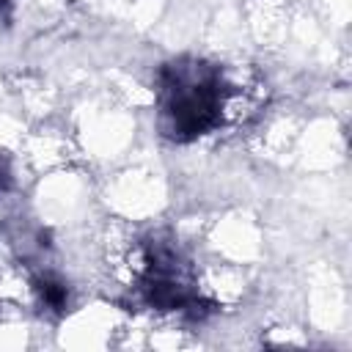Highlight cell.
<instances>
[{
    "label": "cell",
    "mask_w": 352,
    "mask_h": 352,
    "mask_svg": "<svg viewBox=\"0 0 352 352\" xmlns=\"http://www.w3.org/2000/svg\"><path fill=\"white\" fill-rule=\"evenodd\" d=\"M228 85L220 69L179 58L160 69V129L170 140L187 143L223 121Z\"/></svg>",
    "instance_id": "cell-1"
},
{
    "label": "cell",
    "mask_w": 352,
    "mask_h": 352,
    "mask_svg": "<svg viewBox=\"0 0 352 352\" xmlns=\"http://www.w3.org/2000/svg\"><path fill=\"white\" fill-rule=\"evenodd\" d=\"M36 292L41 297V302L52 311H63L66 308V300H69V292H66V283L58 280L55 275H41L36 280Z\"/></svg>",
    "instance_id": "cell-2"
},
{
    "label": "cell",
    "mask_w": 352,
    "mask_h": 352,
    "mask_svg": "<svg viewBox=\"0 0 352 352\" xmlns=\"http://www.w3.org/2000/svg\"><path fill=\"white\" fill-rule=\"evenodd\" d=\"M6 3H8V0H0V8H3V6H6Z\"/></svg>",
    "instance_id": "cell-3"
}]
</instances>
